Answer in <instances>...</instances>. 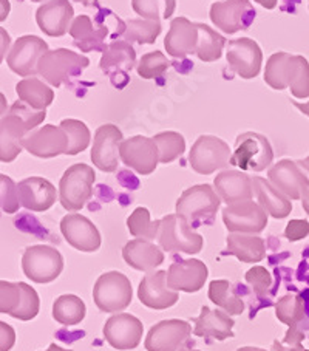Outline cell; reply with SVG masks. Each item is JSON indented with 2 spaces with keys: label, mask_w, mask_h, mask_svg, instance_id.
I'll list each match as a JSON object with an SVG mask.
<instances>
[{
  "label": "cell",
  "mask_w": 309,
  "mask_h": 351,
  "mask_svg": "<svg viewBox=\"0 0 309 351\" xmlns=\"http://www.w3.org/2000/svg\"><path fill=\"white\" fill-rule=\"evenodd\" d=\"M177 351H199V350H189V348H186V347H181V348L177 350Z\"/></svg>",
  "instance_id": "obj_60"
},
{
  "label": "cell",
  "mask_w": 309,
  "mask_h": 351,
  "mask_svg": "<svg viewBox=\"0 0 309 351\" xmlns=\"http://www.w3.org/2000/svg\"><path fill=\"white\" fill-rule=\"evenodd\" d=\"M136 64V51L127 40H113L104 51L99 66L102 73L110 76L114 87L121 88V82L125 87L129 84V73Z\"/></svg>",
  "instance_id": "obj_14"
},
{
  "label": "cell",
  "mask_w": 309,
  "mask_h": 351,
  "mask_svg": "<svg viewBox=\"0 0 309 351\" xmlns=\"http://www.w3.org/2000/svg\"><path fill=\"white\" fill-rule=\"evenodd\" d=\"M166 3V11H164V17L169 19L172 17V14L175 13V8H177V0H164Z\"/></svg>",
  "instance_id": "obj_52"
},
{
  "label": "cell",
  "mask_w": 309,
  "mask_h": 351,
  "mask_svg": "<svg viewBox=\"0 0 309 351\" xmlns=\"http://www.w3.org/2000/svg\"><path fill=\"white\" fill-rule=\"evenodd\" d=\"M232 152L226 141L214 135H201L190 149V167L199 175H210L230 166Z\"/></svg>",
  "instance_id": "obj_10"
},
{
  "label": "cell",
  "mask_w": 309,
  "mask_h": 351,
  "mask_svg": "<svg viewBox=\"0 0 309 351\" xmlns=\"http://www.w3.org/2000/svg\"><path fill=\"white\" fill-rule=\"evenodd\" d=\"M119 156L127 167L141 175L153 173L160 162V150L155 139L141 135L124 139L119 147Z\"/></svg>",
  "instance_id": "obj_13"
},
{
  "label": "cell",
  "mask_w": 309,
  "mask_h": 351,
  "mask_svg": "<svg viewBox=\"0 0 309 351\" xmlns=\"http://www.w3.org/2000/svg\"><path fill=\"white\" fill-rule=\"evenodd\" d=\"M264 82L274 90L291 88L294 98H309V64L299 54L274 53L266 62Z\"/></svg>",
  "instance_id": "obj_2"
},
{
  "label": "cell",
  "mask_w": 309,
  "mask_h": 351,
  "mask_svg": "<svg viewBox=\"0 0 309 351\" xmlns=\"http://www.w3.org/2000/svg\"><path fill=\"white\" fill-rule=\"evenodd\" d=\"M23 274L34 283H51L64 269V257L56 247L34 245L25 250L22 256Z\"/></svg>",
  "instance_id": "obj_9"
},
{
  "label": "cell",
  "mask_w": 309,
  "mask_h": 351,
  "mask_svg": "<svg viewBox=\"0 0 309 351\" xmlns=\"http://www.w3.org/2000/svg\"><path fill=\"white\" fill-rule=\"evenodd\" d=\"M77 3H82L84 7H99V2L98 0H75Z\"/></svg>",
  "instance_id": "obj_55"
},
{
  "label": "cell",
  "mask_w": 309,
  "mask_h": 351,
  "mask_svg": "<svg viewBox=\"0 0 309 351\" xmlns=\"http://www.w3.org/2000/svg\"><path fill=\"white\" fill-rule=\"evenodd\" d=\"M123 132L114 124L101 125L95 133L92 147V162L102 172H114L119 166V147L123 143Z\"/></svg>",
  "instance_id": "obj_18"
},
{
  "label": "cell",
  "mask_w": 309,
  "mask_h": 351,
  "mask_svg": "<svg viewBox=\"0 0 309 351\" xmlns=\"http://www.w3.org/2000/svg\"><path fill=\"white\" fill-rule=\"evenodd\" d=\"M21 204L33 213H45L56 203L58 192L50 181L40 177H29L17 183Z\"/></svg>",
  "instance_id": "obj_29"
},
{
  "label": "cell",
  "mask_w": 309,
  "mask_h": 351,
  "mask_svg": "<svg viewBox=\"0 0 309 351\" xmlns=\"http://www.w3.org/2000/svg\"><path fill=\"white\" fill-rule=\"evenodd\" d=\"M245 278L249 283V287L254 289L257 298H266V294H268L272 287V276L268 269L263 268V266H254V268L246 272Z\"/></svg>",
  "instance_id": "obj_46"
},
{
  "label": "cell",
  "mask_w": 309,
  "mask_h": 351,
  "mask_svg": "<svg viewBox=\"0 0 309 351\" xmlns=\"http://www.w3.org/2000/svg\"><path fill=\"white\" fill-rule=\"evenodd\" d=\"M47 110H34L25 102L16 101L10 107L8 113L0 119V160L11 162L22 152V143L34 127L44 123Z\"/></svg>",
  "instance_id": "obj_1"
},
{
  "label": "cell",
  "mask_w": 309,
  "mask_h": 351,
  "mask_svg": "<svg viewBox=\"0 0 309 351\" xmlns=\"http://www.w3.org/2000/svg\"><path fill=\"white\" fill-rule=\"evenodd\" d=\"M60 127L69 135V150H66V155H77L88 147L90 141H92V133H90L88 127L82 121L69 118L60 121Z\"/></svg>",
  "instance_id": "obj_43"
},
{
  "label": "cell",
  "mask_w": 309,
  "mask_h": 351,
  "mask_svg": "<svg viewBox=\"0 0 309 351\" xmlns=\"http://www.w3.org/2000/svg\"><path fill=\"white\" fill-rule=\"evenodd\" d=\"M86 304L75 294L60 295L53 304V319L65 326L81 324L86 317Z\"/></svg>",
  "instance_id": "obj_38"
},
{
  "label": "cell",
  "mask_w": 309,
  "mask_h": 351,
  "mask_svg": "<svg viewBox=\"0 0 309 351\" xmlns=\"http://www.w3.org/2000/svg\"><path fill=\"white\" fill-rule=\"evenodd\" d=\"M132 8L143 19L160 21V8L156 0H132Z\"/></svg>",
  "instance_id": "obj_47"
},
{
  "label": "cell",
  "mask_w": 309,
  "mask_h": 351,
  "mask_svg": "<svg viewBox=\"0 0 309 351\" xmlns=\"http://www.w3.org/2000/svg\"><path fill=\"white\" fill-rule=\"evenodd\" d=\"M254 193L258 199V204L274 219H286V217L293 213V203L291 199L283 195V193L275 189L274 186L269 183V180L262 177H251Z\"/></svg>",
  "instance_id": "obj_33"
},
{
  "label": "cell",
  "mask_w": 309,
  "mask_h": 351,
  "mask_svg": "<svg viewBox=\"0 0 309 351\" xmlns=\"http://www.w3.org/2000/svg\"><path fill=\"white\" fill-rule=\"evenodd\" d=\"M123 258L133 269L151 272L156 266H160L164 262V254H162L161 247L156 246L153 241L135 239L130 240L123 247Z\"/></svg>",
  "instance_id": "obj_32"
},
{
  "label": "cell",
  "mask_w": 309,
  "mask_h": 351,
  "mask_svg": "<svg viewBox=\"0 0 309 351\" xmlns=\"http://www.w3.org/2000/svg\"><path fill=\"white\" fill-rule=\"evenodd\" d=\"M275 317L289 328H297L305 319V300L301 294H286L275 302Z\"/></svg>",
  "instance_id": "obj_40"
},
{
  "label": "cell",
  "mask_w": 309,
  "mask_h": 351,
  "mask_svg": "<svg viewBox=\"0 0 309 351\" xmlns=\"http://www.w3.org/2000/svg\"><path fill=\"white\" fill-rule=\"evenodd\" d=\"M198 23H193L186 17H177L171 22V29L164 38V47L169 56L183 59L189 54H195L198 45Z\"/></svg>",
  "instance_id": "obj_27"
},
{
  "label": "cell",
  "mask_w": 309,
  "mask_h": 351,
  "mask_svg": "<svg viewBox=\"0 0 309 351\" xmlns=\"http://www.w3.org/2000/svg\"><path fill=\"white\" fill-rule=\"evenodd\" d=\"M39 310V294L28 283L0 282V313L27 322L38 316Z\"/></svg>",
  "instance_id": "obj_11"
},
{
  "label": "cell",
  "mask_w": 309,
  "mask_h": 351,
  "mask_svg": "<svg viewBox=\"0 0 309 351\" xmlns=\"http://www.w3.org/2000/svg\"><path fill=\"white\" fill-rule=\"evenodd\" d=\"M48 51V44L38 36H22L14 42L7 56V64L16 75L32 77L38 75V64Z\"/></svg>",
  "instance_id": "obj_16"
},
{
  "label": "cell",
  "mask_w": 309,
  "mask_h": 351,
  "mask_svg": "<svg viewBox=\"0 0 309 351\" xmlns=\"http://www.w3.org/2000/svg\"><path fill=\"white\" fill-rule=\"evenodd\" d=\"M193 322H195L193 335L198 337H214L217 341H226L227 337H234L232 328L235 320L226 311L212 310L209 306H203L201 314L193 319Z\"/></svg>",
  "instance_id": "obj_31"
},
{
  "label": "cell",
  "mask_w": 309,
  "mask_h": 351,
  "mask_svg": "<svg viewBox=\"0 0 309 351\" xmlns=\"http://www.w3.org/2000/svg\"><path fill=\"white\" fill-rule=\"evenodd\" d=\"M221 198L218 197L215 189L209 184H197L186 189L177 199L175 209L177 214L195 228L203 221H212L217 210L220 209Z\"/></svg>",
  "instance_id": "obj_6"
},
{
  "label": "cell",
  "mask_w": 309,
  "mask_h": 351,
  "mask_svg": "<svg viewBox=\"0 0 309 351\" xmlns=\"http://www.w3.org/2000/svg\"><path fill=\"white\" fill-rule=\"evenodd\" d=\"M16 342V332L13 326L0 322V351H10Z\"/></svg>",
  "instance_id": "obj_49"
},
{
  "label": "cell",
  "mask_w": 309,
  "mask_h": 351,
  "mask_svg": "<svg viewBox=\"0 0 309 351\" xmlns=\"http://www.w3.org/2000/svg\"><path fill=\"white\" fill-rule=\"evenodd\" d=\"M16 92L17 96H19V101L25 102L27 106L34 108V110H45L54 101L53 90L44 81L34 76L25 77V80L17 82Z\"/></svg>",
  "instance_id": "obj_36"
},
{
  "label": "cell",
  "mask_w": 309,
  "mask_h": 351,
  "mask_svg": "<svg viewBox=\"0 0 309 351\" xmlns=\"http://www.w3.org/2000/svg\"><path fill=\"white\" fill-rule=\"evenodd\" d=\"M0 202H2V210L7 214L17 213L22 206L17 184L5 173L0 175Z\"/></svg>",
  "instance_id": "obj_45"
},
{
  "label": "cell",
  "mask_w": 309,
  "mask_h": 351,
  "mask_svg": "<svg viewBox=\"0 0 309 351\" xmlns=\"http://www.w3.org/2000/svg\"><path fill=\"white\" fill-rule=\"evenodd\" d=\"M138 299L151 310H166L177 304L180 294L169 288L167 272L161 269L145 274L138 287Z\"/></svg>",
  "instance_id": "obj_23"
},
{
  "label": "cell",
  "mask_w": 309,
  "mask_h": 351,
  "mask_svg": "<svg viewBox=\"0 0 309 351\" xmlns=\"http://www.w3.org/2000/svg\"><path fill=\"white\" fill-rule=\"evenodd\" d=\"M303 339H305V335L299 328H289L284 335L283 343H286L288 347H301Z\"/></svg>",
  "instance_id": "obj_50"
},
{
  "label": "cell",
  "mask_w": 309,
  "mask_h": 351,
  "mask_svg": "<svg viewBox=\"0 0 309 351\" xmlns=\"http://www.w3.org/2000/svg\"><path fill=\"white\" fill-rule=\"evenodd\" d=\"M70 36L73 38V44L79 48L82 53L90 51H104L107 45L104 44L108 36V28L102 23L93 25L92 19L88 16L81 14L73 21L70 27Z\"/></svg>",
  "instance_id": "obj_30"
},
{
  "label": "cell",
  "mask_w": 309,
  "mask_h": 351,
  "mask_svg": "<svg viewBox=\"0 0 309 351\" xmlns=\"http://www.w3.org/2000/svg\"><path fill=\"white\" fill-rule=\"evenodd\" d=\"M274 160V150L269 139L256 132H245L237 136L235 152L230 166H237L241 171L263 172Z\"/></svg>",
  "instance_id": "obj_7"
},
{
  "label": "cell",
  "mask_w": 309,
  "mask_h": 351,
  "mask_svg": "<svg viewBox=\"0 0 309 351\" xmlns=\"http://www.w3.org/2000/svg\"><path fill=\"white\" fill-rule=\"evenodd\" d=\"M309 235V221L308 220H291L284 229V237L289 241H299Z\"/></svg>",
  "instance_id": "obj_48"
},
{
  "label": "cell",
  "mask_w": 309,
  "mask_h": 351,
  "mask_svg": "<svg viewBox=\"0 0 309 351\" xmlns=\"http://www.w3.org/2000/svg\"><path fill=\"white\" fill-rule=\"evenodd\" d=\"M209 16L218 29L234 34L251 25L256 10L249 0H224L212 5Z\"/></svg>",
  "instance_id": "obj_15"
},
{
  "label": "cell",
  "mask_w": 309,
  "mask_h": 351,
  "mask_svg": "<svg viewBox=\"0 0 309 351\" xmlns=\"http://www.w3.org/2000/svg\"><path fill=\"white\" fill-rule=\"evenodd\" d=\"M104 337L113 348L125 351L136 348L143 341L144 326L138 317L129 313H116L104 325Z\"/></svg>",
  "instance_id": "obj_19"
},
{
  "label": "cell",
  "mask_w": 309,
  "mask_h": 351,
  "mask_svg": "<svg viewBox=\"0 0 309 351\" xmlns=\"http://www.w3.org/2000/svg\"><path fill=\"white\" fill-rule=\"evenodd\" d=\"M268 180L289 199H301L309 189L308 177L293 160H282L269 167Z\"/></svg>",
  "instance_id": "obj_22"
},
{
  "label": "cell",
  "mask_w": 309,
  "mask_h": 351,
  "mask_svg": "<svg viewBox=\"0 0 309 351\" xmlns=\"http://www.w3.org/2000/svg\"><path fill=\"white\" fill-rule=\"evenodd\" d=\"M60 232L64 239L81 252H95L101 247V234L98 228L81 214H69L60 221Z\"/></svg>",
  "instance_id": "obj_24"
},
{
  "label": "cell",
  "mask_w": 309,
  "mask_h": 351,
  "mask_svg": "<svg viewBox=\"0 0 309 351\" xmlns=\"http://www.w3.org/2000/svg\"><path fill=\"white\" fill-rule=\"evenodd\" d=\"M209 269L198 258L180 260L171 265L167 271V285L173 291L198 293L208 280Z\"/></svg>",
  "instance_id": "obj_25"
},
{
  "label": "cell",
  "mask_w": 309,
  "mask_h": 351,
  "mask_svg": "<svg viewBox=\"0 0 309 351\" xmlns=\"http://www.w3.org/2000/svg\"><path fill=\"white\" fill-rule=\"evenodd\" d=\"M96 173L93 167L77 162L66 169L59 181V202L62 208L76 213L93 197V184Z\"/></svg>",
  "instance_id": "obj_3"
},
{
  "label": "cell",
  "mask_w": 309,
  "mask_h": 351,
  "mask_svg": "<svg viewBox=\"0 0 309 351\" xmlns=\"http://www.w3.org/2000/svg\"><path fill=\"white\" fill-rule=\"evenodd\" d=\"M161 220H151L147 208H136L132 215L127 219V228L129 232L136 239L144 240H156L160 232Z\"/></svg>",
  "instance_id": "obj_41"
},
{
  "label": "cell",
  "mask_w": 309,
  "mask_h": 351,
  "mask_svg": "<svg viewBox=\"0 0 309 351\" xmlns=\"http://www.w3.org/2000/svg\"><path fill=\"white\" fill-rule=\"evenodd\" d=\"M254 2L260 3V5H262V7L266 8V10H274V8L277 7L278 0H254Z\"/></svg>",
  "instance_id": "obj_53"
},
{
  "label": "cell",
  "mask_w": 309,
  "mask_h": 351,
  "mask_svg": "<svg viewBox=\"0 0 309 351\" xmlns=\"http://www.w3.org/2000/svg\"><path fill=\"white\" fill-rule=\"evenodd\" d=\"M90 65L86 56H81L66 48L48 50L40 58L38 64V75L44 77L53 87H60L64 82H69L71 77L82 75V71Z\"/></svg>",
  "instance_id": "obj_4"
},
{
  "label": "cell",
  "mask_w": 309,
  "mask_h": 351,
  "mask_svg": "<svg viewBox=\"0 0 309 351\" xmlns=\"http://www.w3.org/2000/svg\"><path fill=\"white\" fill-rule=\"evenodd\" d=\"M73 16L75 10L69 0H48L36 11V22L47 36L60 38L70 32L71 23L75 21Z\"/></svg>",
  "instance_id": "obj_26"
},
{
  "label": "cell",
  "mask_w": 309,
  "mask_h": 351,
  "mask_svg": "<svg viewBox=\"0 0 309 351\" xmlns=\"http://www.w3.org/2000/svg\"><path fill=\"white\" fill-rule=\"evenodd\" d=\"M214 187L221 202L229 204L251 202L254 198V186L252 178L243 171H223L217 175L214 180Z\"/></svg>",
  "instance_id": "obj_28"
},
{
  "label": "cell",
  "mask_w": 309,
  "mask_h": 351,
  "mask_svg": "<svg viewBox=\"0 0 309 351\" xmlns=\"http://www.w3.org/2000/svg\"><path fill=\"white\" fill-rule=\"evenodd\" d=\"M237 351H266L263 348H257V347H241Z\"/></svg>",
  "instance_id": "obj_59"
},
{
  "label": "cell",
  "mask_w": 309,
  "mask_h": 351,
  "mask_svg": "<svg viewBox=\"0 0 309 351\" xmlns=\"http://www.w3.org/2000/svg\"><path fill=\"white\" fill-rule=\"evenodd\" d=\"M190 332L192 326L186 320H161L149 330L144 347L147 351H177L189 339Z\"/></svg>",
  "instance_id": "obj_20"
},
{
  "label": "cell",
  "mask_w": 309,
  "mask_h": 351,
  "mask_svg": "<svg viewBox=\"0 0 309 351\" xmlns=\"http://www.w3.org/2000/svg\"><path fill=\"white\" fill-rule=\"evenodd\" d=\"M133 289L123 272L108 271L99 276L93 287V300L104 313H119L132 304Z\"/></svg>",
  "instance_id": "obj_8"
},
{
  "label": "cell",
  "mask_w": 309,
  "mask_h": 351,
  "mask_svg": "<svg viewBox=\"0 0 309 351\" xmlns=\"http://www.w3.org/2000/svg\"><path fill=\"white\" fill-rule=\"evenodd\" d=\"M293 106H295L297 108H299V110H300L303 114H306V117H309V102H306V104H299V102L293 101Z\"/></svg>",
  "instance_id": "obj_54"
},
{
  "label": "cell",
  "mask_w": 309,
  "mask_h": 351,
  "mask_svg": "<svg viewBox=\"0 0 309 351\" xmlns=\"http://www.w3.org/2000/svg\"><path fill=\"white\" fill-rule=\"evenodd\" d=\"M161 22L150 19H129L118 17V33L113 38H123L127 42H138L141 45L155 44L161 34Z\"/></svg>",
  "instance_id": "obj_34"
},
{
  "label": "cell",
  "mask_w": 309,
  "mask_h": 351,
  "mask_svg": "<svg viewBox=\"0 0 309 351\" xmlns=\"http://www.w3.org/2000/svg\"><path fill=\"white\" fill-rule=\"evenodd\" d=\"M45 351H71V350H65L62 347H59V345H56V343H51L50 347H48V350H45Z\"/></svg>",
  "instance_id": "obj_57"
},
{
  "label": "cell",
  "mask_w": 309,
  "mask_h": 351,
  "mask_svg": "<svg viewBox=\"0 0 309 351\" xmlns=\"http://www.w3.org/2000/svg\"><path fill=\"white\" fill-rule=\"evenodd\" d=\"M301 208L305 209V213L309 215V189H308V192L301 198Z\"/></svg>",
  "instance_id": "obj_56"
},
{
  "label": "cell",
  "mask_w": 309,
  "mask_h": 351,
  "mask_svg": "<svg viewBox=\"0 0 309 351\" xmlns=\"http://www.w3.org/2000/svg\"><path fill=\"white\" fill-rule=\"evenodd\" d=\"M156 146L160 150V162L162 165H169L173 162L186 150V139L178 132H162L153 136Z\"/></svg>",
  "instance_id": "obj_42"
},
{
  "label": "cell",
  "mask_w": 309,
  "mask_h": 351,
  "mask_svg": "<svg viewBox=\"0 0 309 351\" xmlns=\"http://www.w3.org/2000/svg\"><path fill=\"white\" fill-rule=\"evenodd\" d=\"M299 165H300L303 169H305V171H308V172H309V155L306 156L305 160H301V161L299 162Z\"/></svg>",
  "instance_id": "obj_58"
},
{
  "label": "cell",
  "mask_w": 309,
  "mask_h": 351,
  "mask_svg": "<svg viewBox=\"0 0 309 351\" xmlns=\"http://www.w3.org/2000/svg\"><path fill=\"white\" fill-rule=\"evenodd\" d=\"M209 299L212 304L223 308L229 316H238L245 311V302L235 293L232 283L224 278L209 283Z\"/></svg>",
  "instance_id": "obj_37"
},
{
  "label": "cell",
  "mask_w": 309,
  "mask_h": 351,
  "mask_svg": "<svg viewBox=\"0 0 309 351\" xmlns=\"http://www.w3.org/2000/svg\"><path fill=\"white\" fill-rule=\"evenodd\" d=\"M23 149L38 158H54L59 155H66L69 150V135L62 127L47 124L33 130L23 139Z\"/></svg>",
  "instance_id": "obj_21"
},
{
  "label": "cell",
  "mask_w": 309,
  "mask_h": 351,
  "mask_svg": "<svg viewBox=\"0 0 309 351\" xmlns=\"http://www.w3.org/2000/svg\"><path fill=\"white\" fill-rule=\"evenodd\" d=\"M32 2H34V3H39V2H44V0H32Z\"/></svg>",
  "instance_id": "obj_61"
},
{
  "label": "cell",
  "mask_w": 309,
  "mask_h": 351,
  "mask_svg": "<svg viewBox=\"0 0 309 351\" xmlns=\"http://www.w3.org/2000/svg\"><path fill=\"white\" fill-rule=\"evenodd\" d=\"M272 351H309L303 347H283L282 342L274 341L272 343Z\"/></svg>",
  "instance_id": "obj_51"
},
{
  "label": "cell",
  "mask_w": 309,
  "mask_h": 351,
  "mask_svg": "<svg viewBox=\"0 0 309 351\" xmlns=\"http://www.w3.org/2000/svg\"><path fill=\"white\" fill-rule=\"evenodd\" d=\"M158 243L162 251L198 254L204 246L203 235L193 231V226L184 217L171 214L161 219Z\"/></svg>",
  "instance_id": "obj_5"
},
{
  "label": "cell",
  "mask_w": 309,
  "mask_h": 351,
  "mask_svg": "<svg viewBox=\"0 0 309 351\" xmlns=\"http://www.w3.org/2000/svg\"><path fill=\"white\" fill-rule=\"evenodd\" d=\"M198 45L195 54L203 62H214L221 58L223 48L227 44V40L224 36L217 33L215 29H212L206 23H198Z\"/></svg>",
  "instance_id": "obj_39"
},
{
  "label": "cell",
  "mask_w": 309,
  "mask_h": 351,
  "mask_svg": "<svg viewBox=\"0 0 309 351\" xmlns=\"http://www.w3.org/2000/svg\"><path fill=\"white\" fill-rule=\"evenodd\" d=\"M227 252L243 263H258L266 257V243L252 234H229Z\"/></svg>",
  "instance_id": "obj_35"
},
{
  "label": "cell",
  "mask_w": 309,
  "mask_h": 351,
  "mask_svg": "<svg viewBox=\"0 0 309 351\" xmlns=\"http://www.w3.org/2000/svg\"><path fill=\"white\" fill-rule=\"evenodd\" d=\"M226 60L230 69L243 80L257 77L263 64V51L256 40L240 38L229 40Z\"/></svg>",
  "instance_id": "obj_17"
},
{
  "label": "cell",
  "mask_w": 309,
  "mask_h": 351,
  "mask_svg": "<svg viewBox=\"0 0 309 351\" xmlns=\"http://www.w3.org/2000/svg\"><path fill=\"white\" fill-rule=\"evenodd\" d=\"M223 221L230 234H260L268 226V213L258 203L241 202L223 209Z\"/></svg>",
  "instance_id": "obj_12"
},
{
  "label": "cell",
  "mask_w": 309,
  "mask_h": 351,
  "mask_svg": "<svg viewBox=\"0 0 309 351\" xmlns=\"http://www.w3.org/2000/svg\"><path fill=\"white\" fill-rule=\"evenodd\" d=\"M171 62H169L167 58L162 54V51H150L144 54L139 60L136 66V71L139 77L149 81V80H156V77H161L166 73Z\"/></svg>",
  "instance_id": "obj_44"
}]
</instances>
